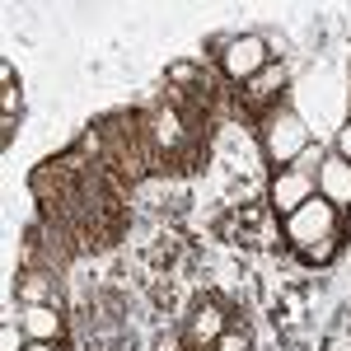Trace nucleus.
Segmentation results:
<instances>
[{
	"instance_id": "f257e3e1",
	"label": "nucleus",
	"mask_w": 351,
	"mask_h": 351,
	"mask_svg": "<svg viewBox=\"0 0 351 351\" xmlns=\"http://www.w3.org/2000/svg\"><path fill=\"white\" fill-rule=\"evenodd\" d=\"M263 150H267L271 164L291 169V164L309 150V127L300 122L291 108H271L263 112Z\"/></svg>"
},
{
	"instance_id": "f03ea898",
	"label": "nucleus",
	"mask_w": 351,
	"mask_h": 351,
	"mask_svg": "<svg viewBox=\"0 0 351 351\" xmlns=\"http://www.w3.org/2000/svg\"><path fill=\"white\" fill-rule=\"evenodd\" d=\"M328 234H337V206H332L328 197H309L295 216H286V239L295 243L300 253H304L309 243L328 239Z\"/></svg>"
},
{
	"instance_id": "7ed1b4c3",
	"label": "nucleus",
	"mask_w": 351,
	"mask_h": 351,
	"mask_svg": "<svg viewBox=\"0 0 351 351\" xmlns=\"http://www.w3.org/2000/svg\"><path fill=\"white\" fill-rule=\"evenodd\" d=\"M220 66H225L230 80L248 84L253 75H263L271 66V52H267V43H263L258 33H239V38H230V47L220 52Z\"/></svg>"
},
{
	"instance_id": "20e7f679",
	"label": "nucleus",
	"mask_w": 351,
	"mask_h": 351,
	"mask_svg": "<svg viewBox=\"0 0 351 351\" xmlns=\"http://www.w3.org/2000/svg\"><path fill=\"white\" fill-rule=\"evenodd\" d=\"M309 197H314V178H309V173H300V169H276L271 192H267V206L276 216H295Z\"/></svg>"
},
{
	"instance_id": "39448f33",
	"label": "nucleus",
	"mask_w": 351,
	"mask_h": 351,
	"mask_svg": "<svg viewBox=\"0 0 351 351\" xmlns=\"http://www.w3.org/2000/svg\"><path fill=\"white\" fill-rule=\"evenodd\" d=\"M319 197H328L332 206H351V164L337 150L319 164Z\"/></svg>"
},
{
	"instance_id": "423d86ee",
	"label": "nucleus",
	"mask_w": 351,
	"mask_h": 351,
	"mask_svg": "<svg viewBox=\"0 0 351 351\" xmlns=\"http://www.w3.org/2000/svg\"><path fill=\"white\" fill-rule=\"evenodd\" d=\"M19 324H24L28 342H56L61 337V314H56L52 304H24Z\"/></svg>"
},
{
	"instance_id": "0eeeda50",
	"label": "nucleus",
	"mask_w": 351,
	"mask_h": 351,
	"mask_svg": "<svg viewBox=\"0 0 351 351\" xmlns=\"http://www.w3.org/2000/svg\"><path fill=\"white\" fill-rule=\"evenodd\" d=\"M281 84H286V71H281V66H267V71H263V75H253V80H248V89H243V99H248V104H253V108H276V89H281Z\"/></svg>"
},
{
	"instance_id": "6e6552de",
	"label": "nucleus",
	"mask_w": 351,
	"mask_h": 351,
	"mask_svg": "<svg viewBox=\"0 0 351 351\" xmlns=\"http://www.w3.org/2000/svg\"><path fill=\"white\" fill-rule=\"evenodd\" d=\"M220 328H225L220 309L216 304H202L188 324V347H211V342H220Z\"/></svg>"
},
{
	"instance_id": "1a4fd4ad",
	"label": "nucleus",
	"mask_w": 351,
	"mask_h": 351,
	"mask_svg": "<svg viewBox=\"0 0 351 351\" xmlns=\"http://www.w3.org/2000/svg\"><path fill=\"white\" fill-rule=\"evenodd\" d=\"M150 136H155V145H164V150H178L183 145V117L173 108H160L150 117Z\"/></svg>"
},
{
	"instance_id": "9d476101",
	"label": "nucleus",
	"mask_w": 351,
	"mask_h": 351,
	"mask_svg": "<svg viewBox=\"0 0 351 351\" xmlns=\"http://www.w3.org/2000/svg\"><path fill=\"white\" fill-rule=\"evenodd\" d=\"M19 300H24V304H47V300H52V281H47L43 271H28L24 281H19Z\"/></svg>"
},
{
	"instance_id": "9b49d317",
	"label": "nucleus",
	"mask_w": 351,
	"mask_h": 351,
	"mask_svg": "<svg viewBox=\"0 0 351 351\" xmlns=\"http://www.w3.org/2000/svg\"><path fill=\"white\" fill-rule=\"evenodd\" d=\"M24 347H28L24 324H5L0 328V351H24Z\"/></svg>"
},
{
	"instance_id": "f8f14e48",
	"label": "nucleus",
	"mask_w": 351,
	"mask_h": 351,
	"mask_svg": "<svg viewBox=\"0 0 351 351\" xmlns=\"http://www.w3.org/2000/svg\"><path fill=\"white\" fill-rule=\"evenodd\" d=\"M332 253H337V234H328V239L309 243V248H304V263H328Z\"/></svg>"
},
{
	"instance_id": "ddd939ff",
	"label": "nucleus",
	"mask_w": 351,
	"mask_h": 351,
	"mask_svg": "<svg viewBox=\"0 0 351 351\" xmlns=\"http://www.w3.org/2000/svg\"><path fill=\"white\" fill-rule=\"evenodd\" d=\"M216 347L220 351H248V337H243V332H220Z\"/></svg>"
},
{
	"instance_id": "4468645a",
	"label": "nucleus",
	"mask_w": 351,
	"mask_h": 351,
	"mask_svg": "<svg viewBox=\"0 0 351 351\" xmlns=\"http://www.w3.org/2000/svg\"><path fill=\"white\" fill-rule=\"evenodd\" d=\"M337 155H342V160L351 164V117H347V127L337 132Z\"/></svg>"
},
{
	"instance_id": "2eb2a0df",
	"label": "nucleus",
	"mask_w": 351,
	"mask_h": 351,
	"mask_svg": "<svg viewBox=\"0 0 351 351\" xmlns=\"http://www.w3.org/2000/svg\"><path fill=\"white\" fill-rule=\"evenodd\" d=\"M169 80H197V71L183 61V66H173V71H169Z\"/></svg>"
},
{
	"instance_id": "dca6fc26",
	"label": "nucleus",
	"mask_w": 351,
	"mask_h": 351,
	"mask_svg": "<svg viewBox=\"0 0 351 351\" xmlns=\"http://www.w3.org/2000/svg\"><path fill=\"white\" fill-rule=\"evenodd\" d=\"M0 104H5V117H10V112L19 108V89H5V99H0Z\"/></svg>"
},
{
	"instance_id": "f3484780",
	"label": "nucleus",
	"mask_w": 351,
	"mask_h": 351,
	"mask_svg": "<svg viewBox=\"0 0 351 351\" xmlns=\"http://www.w3.org/2000/svg\"><path fill=\"white\" fill-rule=\"evenodd\" d=\"M24 351H56V347H52V342H28Z\"/></svg>"
}]
</instances>
